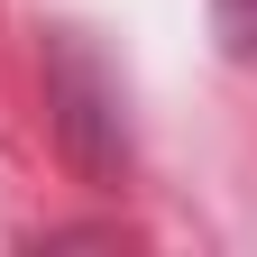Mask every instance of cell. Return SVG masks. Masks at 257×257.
<instances>
[{
	"instance_id": "cell-2",
	"label": "cell",
	"mask_w": 257,
	"mask_h": 257,
	"mask_svg": "<svg viewBox=\"0 0 257 257\" xmlns=\"http://www.w3.org/2000/svg\"><path fill=\"white\" fill-rule=\"evenodd\" d=\"M211 28L230 64H257V0H211Z\"/></svg>"
},
{
	"instance_id": "cell-1",
	"label": "cell",
	"mask_w": 257,
	"mask_h": 257,
	"mask_svg": "<svg viewBox=\"0 0 257 257\" xmlns=\"http://www.w3.org/2000/svg\"><path fill=\"white\" fill-rule=\"evenodd\" d=\"M46 110H55V147L74 156V175L119 184L128 166V119H119V74L92 55L74 28L46 46Z\"/></svg>"
}]
</instances>
